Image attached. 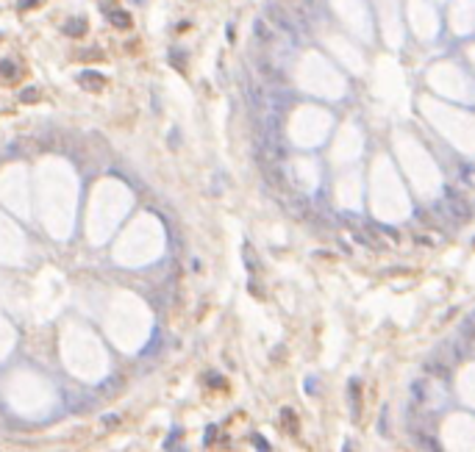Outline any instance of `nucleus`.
Here are the masks:
<instances>
[{
    "label": "nucleus",
    "instance_id": "16",
    "mask_svg": "<svg viewBox=\"0 0 475 452\" xmlns=\"http://www.w3.org/2000/svg\"><path fill=\"white\" fill-rule=\"evenodd\" d=\"M42 0H20V11H28V9H36Z\"/></svg>",
    "mask_w": 475,
    "mask_h": 452
},
{
    "label": "nucleus",
    "instance_id": "14",
    "mask_svg": "<svg viewBox=\"0 0 475 452\" xmlns=\"http://www.w3.org/2000/svg\"><path fill=\"white\" fill-rule=\"evenodd\" d=\"M20 100H22V103H39L42 92L36 86H28V89H22V92H20Z\"/></svg>",
    "mask_w": 475,
    "mask_h": 452
},
{
    "label": "nucleus",
    "instance_id": "11",
    "mask_svg": "<svg viewBox=\"0 0 475 452\" xmlns=\"http://www.w3.org/2000/svg\"><path fill=\"white\" fill-rule=\"evenodd\" d=\"M281 422H283V428L292 433V436H297V419H295V411L283 408V411H281Z\"/></svg>",
    "mask_w": 475,
    "mask_h": 452
},
{
    "label": "nucleus",
    "instance_id": "12",
    "mask_svg": "<svg viewBox=\"0 0 475 452\" xmlns=\"http://www.w3.org/2000/svg\"><path fill=\"white\" fill-rule=\"evenodd\" d=\"M64 31H67V36H84L86 34V22L84 20H69L64 25Z\"/></svg>",
    "mask_w": 475,
    "mask_h": 452
},
{
    "label": "nucleus",
    "instance_id": "4",
    "mask_svg": "<svg viewBox=\"0 0 475 452\" xmlns=\"http://www.w3.org/2000/svg\"><path fill=\"white\" fill-rule=\"evenodd\" d=\"M425 372L431 374V378L447 380L450 378V358H445V353H436L434 358L425 361Z\"/></svg>",
    "mask_w": 475,
    "mask_h": 452
},
{
    "label": "nucleus",
    "instance_id": "3",
    "mask_svg": "<svg viewBox=\"0 0 475 452\" xmlns=\"http://www.w3.org/2000/svg\"><path fill=\"white\" fill-rule=\"evenodd\" d=\"M45 147H48V142L45 139H36V136H22V139H17L14 142V150L20 153V156H25V158L42 156V150Z\"/></svg>",
    "mask_w": 475,
    "mask_h": 452
},
{
    "label": "nucleus",
    "instance_id": "7",
    "mask_svg": "<svg viewBox=\"0 0 475 452\" xmlns=\"http://www.w3.org/2000/svg\"><path fill=\"white\" fill-rule=\"evenodd\" d=\"M350 411H353V419H362V386H359V380H353L350 383Z\"/></svg>",
    "mask_w": 475,
    "mask_h": 452
},
{
    "label": "nucleus",
    "instance_id": "6",
    "mask_svg": "<svg viewBox=\"0 0 475 452\" xmlns=\"http://www.w3.org/2000/svg\"><path fill=\"white\" fill-rule=\"evenodd\" d=\"M78 84L84 89H89V92H103L106 86H109V78L100 72H94V69H86V72L78 75Z\"/></svg>",
    "mask_w": 475,
    "mask_h": 452
},
{
    "label": "nucleus",
    "instance_id": "1",
    "mask_svg": "<svg viewBox=\"0 0 475 452\" xmlns=\"http://www.w3.org/2000/svg\"><path fill=\"white\" fill-rule=\"evenodd\" d=\"M442 214L447 216V219L453 222V225H464L467 219L472 216V208H470V203L464 200L461 194H447L445 197V203H442V208H439Z\"/></svg>",
    "mask_w": 475,
    "mask_h": 452
},
{
    "label": "nucleus",
    "instance_id": "5",
    "mask_svg": "<svg viewBox=\"0 0 475 452\" xmlns=\"http://www.w3.org/2000/svg\"><path fill=\"white\" fill-rule=\"evenodd\" d=\"M267 20L275 25V28H281V31H287V34H292V17H289V9H283V6H275V3H270L267 6Z\"/></svg>",
    "mask_w": 475,
    "mask_h": 452
},
{
    "label": "nucleus",
    "instance_id": "17",
    "mask_svg": "<svg viewBox=\"0 0 475 452\" xmlns=\"http://www.w3.org/2000/svg\"><path fill=\"white\" fill-rule=\"evenodd\" d=\"M103 422H106V424H109V428H114V424H117V422H120V419H117V416H114V413H111V416H106V419H103Z\"/></svg>",
    "mask_w": 475,
    "mask_h": 452
},
{
    "label": "nucleus",
    "instance_id": "8",
    "mask_svg": "<svg viewBox=\"0 0 475 452\" xmlns=\"http://www.w3.org/2000/svg\"><path fill=\"white\" fill-rule=\"evenodd\" d=\"M109 20H111L114 28H128V25H131V14H128V11H123V9H114L111 14H109Z\"/></svg>",
    "mask_w": 475,
    "mask_h": 452
},
{
    "label": "nucleus",
    "instance_id": "18",
    "mask_svg": "<svg viewBox=\"0 0 475 452\" xmlns=\"http://www.w3.org/2000/svg\"><path fill=\"white\" fill-rule=\"evenodd\" d=\"M173 452H186V449H183V447H181V449H173Z\"/></svg>",
    "mask_w": 475,
    "mask_h": 452
},
{
    "label": "nucleus",
    "instance_id": "9",
    "mask_svg": "<svg viewBox=\"0 0 475 452\" xmlns=\"http://www.w3.org/2000/svg\"><path fill=\"white\" fill-rule=\"evenodd\" d=\"M253 34H256V39L264 42V44L272 42V31L267 28V22H264V20H256V25H253Z\"/></svg>",
    "mask_w": 475,
    "mask_h": 452
},
{
    "label": "nucleus",
    "instance_id": "2",
    "mask_svg": "<svg viewBox=\"0 0 475 452\" xmlns=\"http://www.w3.org/2000/svg\"><path fill=\"white\" fill-rule=\"evenodd\" d=\"M64 405H67V411L81 413V411H92V408H98V399H94V397H89V394L67 391V394H64Z\"/></svg>",
    "mask_w": 475,
    "mask_h": 452
},
{
    "label": "nucleus",
    "instance_id": "15",
    "mask_svg": "<svg viewBox=\"0 0 475 452\" xmlns=\"http://www.w3.org/2000/svg\"><path fill=\"white\" fill-rule=\"evenodd\" d=\"M170 61L175 64V69H186V67H183V64H186V56H183V53H175V50H173V53H170Z\"/></svg>",
    "mask_w": 475,
    "mask_h": 452
},
{
    "label": "nucleus",
    "instance_id": "10",
    "mask_svg": "<svg viewBox=\"0 0 475 452\" xmlns=\"http://www.w3.org/2000/svg\"><path fill=\"white\" fill-rule=\"evenodd\" d=\"M242 258H245V264H248V269H250V272H256V269H258V256L253 253V247L248 244V241H245V247H242Z\"/></svg>",
    "mask_w": 475,
    "mask_h": 452
},
{
    "label": "nucleus",
    "instance_id": "13",
    "mask_svg": "<svg viewBox=\"0 0 475 452\" xmlns=\"http://www.w3.org/2000/svg\"><path fill=\"white\" fill-rule=\"evenodd\" d=\"M0 78L3 81H14L17 78V64L14 61H0Z\"/></svg>",
    "mask_w": 475,
    "mask_h": 452
}]
</instances>
